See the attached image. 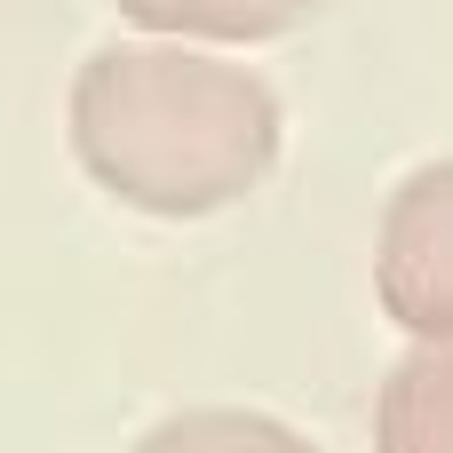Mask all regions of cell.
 <instances>
[{
    "instance_id": "cell-1",
    "label": "cell",
    "mask_w": 453,
    "mask_h": 453,
    "mask_svg": "<svg viewBox=\"0 0 453 453\" xmlns=\"http://www.w3.org/2000/svg\"><path fill=\"white\" fill-rule=\"evenodd\" d=\"M64 135L80 175L159 223L239 207L279 159V96L191 40H111L72 72Z\"/></svg>"
},
{
    "instance_id": "cell-2",
    "label": "cell",
    "mask_w": 453,
    "mask_h": 453,
    "mask_svg": "<svg viewBox=\"0 0 453 453\" xmlns=\"http://www.w3.org/2000/svg\"><path fill=\"white\" fill-rule=\"evenodd\" d=\"M382 303L414 334H453V167L398 191L382 223Z\"/></svg>"
},
{
    "instance_id": "cell-3",
    "label": "cell",
    "mask_w": 453,
    "mask_h": 453,
    "mask_svg": "<svg viewBox=\"0 0 453 453\" xmlns=\"http://www.w3.org/2000/svg\"><path fill=\"white\" fill-rule=\"evenodd\" d=\"M127 24L151 40H191V48H231V40H279L326 0H111Z\"/></svg>"
},
{
    "instance_id": "cell-4",
    "label": "cell",
    "mask_w": 453,
    "mask_h": 453,
    "mask_svg": "<svg viewBox=\"0 0 453 453\" xmlns=\"http://www.w3.org/2000/svg\"><path fill=\"white\" fill-rule=\"evenodd\" d=\"M135 453H311V438L271 414H247V406H191V414L151 422Z\"/></svg>"
},
{
    "instance_id": "cell-5",
    "label": "cell",
    "mask_w": 453,
    "mask_h": 453,
    "mask_svg": "<svg viewBox=\"0 0 453 453\" xmlns=\"http://www.w3.org/2000/svg\"><path fill=\"white\" fill-rule=\"evenodd\" d=\"M382 453H453V358H414L382 390Z\"/></svg>"
}]
</instances>
